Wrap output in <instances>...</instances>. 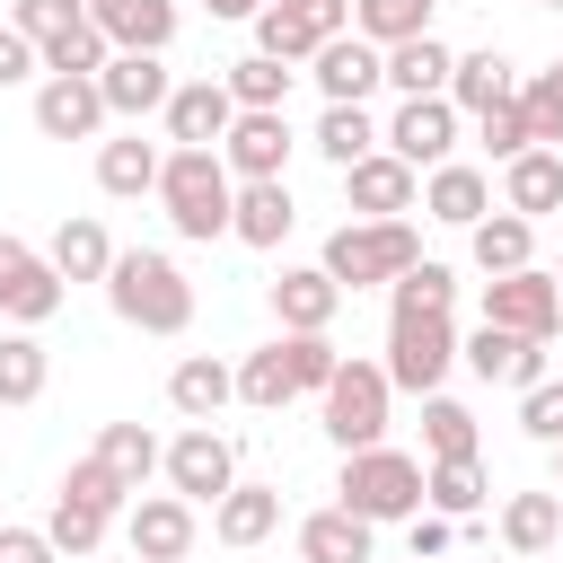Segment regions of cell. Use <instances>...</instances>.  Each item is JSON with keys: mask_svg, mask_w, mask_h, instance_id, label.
I'll return each mask as SVG.
<instances>
[{"mask_svg": "<svg viewBox=\"0 0 563 563\" xmlns=\"http://www.w3.org/2000/svg\"><path fill=\"white\" fill-rule=\"evenodd\" d=\"M106 308H114L132 334H185V325H194V282H185V264L158 255V246H114V264H106Z\"/></svg>", "mask_w": 563, "mask_h": 563, "instance_id": "cell-1", "label": "cell"}, {"mask_svg": "<svg viewBox=\"0 0 563 563\" xmlns=\"http://www.w3.org/2000/svg\"><path fill=\"white\" fill-rule=\"evenodd\" d=\"M229 194H238V176L220 167V150H167L158 158V211L176 238H194V246L229 238Z\"/></svg>", "mask_w": 563, "mask_h": 563, "instance_id": "cell-2", "label": "cell"}, {"mask_svg": "<svg viewBox=\"0 0 563 563\" xmlns=\"http://www.w3.org/2000/svg\"><path fill=\"white\" fill-rule=\"evenodd\" d=\"M334 501H343L352 519H369V528L413 519V510H422V457H413V449H387V440L343 449V484H334Z\"/></svg>", "mask_w": 563, "mask_h": 563, "instance_id": "cell-3", "label": "cell"}, {"mask_svg": "<svg viewBox=\"0 0 563 563\" xmlns=\"http://www.w3.org/2000/svg\"><path fill=\"white\" fill-rule=\"evenodd\" d=\"M317 264L343 290H369V282H396L405 264H422V238H413V220H343Z\"/></svg>", "mask_w": 563, "mask_h": 563, "instance_id": "cell-4", "label": "cell"}, {"mask_svg": "<svg viewBox=\"0 0 563 563\" xmlns=\"http://www.w3.org/2000/svg\"><path fill=\"white\" fill-rule=\"evenodd\" d=\"M317 405H325V440H334V449H369V440H387L396 387H387L378 361H334V378H325Z\"/></svg>", "mask_w": 563, "mask_h": 563, "instance_id": "cell-5", "label": "cell"}, {"mask_svg": "<svg viewBox=\"0 0 563 563\" xmlns=\"http://www.w3.org/2000/svg\"><path fill=\"white\" fill-rule=\"evenodd\" d=\"M387 387L405 396H431L449 369H457V325L449 317H387Z\"/></svg>", "mask_w": 563, "mask_h": 563, "instance_id": "cell-6", "label": "cell"}, {"mask_svg": "<svg viewBox=\"0 0 563 563\" xmlns=\"http://www.w3.org/2000/svg\"><path fill=\"white\" fill-rule=\"evenodd\" d=\"M158 475H167V493H185V501L202 510V501H220V493L238 484V440L211 431V422H185V431L158 449Z\"/></svg>", "mask_w": 563, "mask_h": 563, "instance_id": "cell-7", "label": "cell"}, {"mask_svg": "<svg viewBox=\"0 0 563 563\" xmlns=\"http://www.w3.org/2000/svg\"><path fill=\"white\" fill-rule=\"evenodd\" d=\"M484 325H510V334H537V343H554V334H563V299H554V273H545V264H519V273H484Z\"/></svg>", "mask_w": 563, "mask_h": 563, "instance_id": "cell-8", "label": "cell"}, {"mask_svg": "<svg viewBox=\"0 0 563 563\" xmlns=\"http://www.w3.org/2000/svg\"><path fill=\"white\" fill-rule=\"evenodd\" d=\"M194 537H202V510H194L185 493H132V510H123L132 563H185Z\"/></svg>", "mask_w": 563, "mask_h": 563, "instance_id": "cell-9", "label": "cell"}, {"mask_svg": "<svg viewBox=\"0 0 563 563\" xmlns=\"http://www.w3.org/2000/svg\"><path fill=\"white\" fill-rule=\"evenodd\" d=\"M352 26V0H264L255 9V53H273V62H308L325 35H343Z\"/></svg>", "mask_w": 563, "mask_h": 563, "instance_id": "cell-10", "label": "cell"}, {"mask_svg": "<svg viewBox=\"0 0 563 563\" xmlns=\"http://www.w3.org/2000/svg\"><path fill=\"white\" fill-rule=\"evenodd\" d=\"M290 114L282 106H238V123L220 132V167L238 176V185H255V176H290Z\"/></svg>", "mask_w": 563, "mask_h": 563, "instance_id": "cell-11", "label": "cell"}, {"mask_svg": "<svg viewBox=\"0 0 563 563\" xmlns=\"http://www.w3.org/2000/svg\"><path fill=\"white\" fill-rule=\"evenodd\" d=\"M308 79L325 88V106H369V88H387V53L343 26V35H325V44L308 53Z\"/></svg>", "mask_w": 563, "mask_h": 563, "instance_id": "cell-12", "label": "cell"}, {"mask_svg": "<svg viewBox=\"0 0 563 563\" xmlns=\"http://www.w3.org/2000/svg\"><path fill=\"white\" fill-rule=\"evenodd\" d=\"M343 202H352V220H405L422 202V167H405L396 150H369L343 167Z\"/></svg>", "mask_w": 563, "mask_h": 563, "instance_id": "cell-13", "label": "cell"}, {"mask_svg": "<svg viewBox=\"0 0 563 563\" xmlns=\"http://www.w3.org/2000/svg\"><path fill=\"white\" fill-rule=\"evenodd\" d=\"M158 114H167V150H220V132L238 123V97L229 79H176Z\"/></svg>", "mask_w": 563, "mask_h": 563, "instance_id": "cell-14", "label": "cell"}, {"mask_svg": "<svg viewBox=\"0 0 563 563\" xmlns=\"http://www.w3.org/2000/svg\"><path fill=\"white\" fill-rule=\"evenodd\" d=\"M378 150H396L405 167H440V158H457V106H449V97H405V106L387 114Z\"/></svg>", "mask_w": 563, "mask_h": 563, "instance_id": "cell-15", "label": "cell"}, {"mask_svg": "<svg viewBox=\"0 0 563 563\" xmlns=\"http://www.w3.org/2000/svg\"><path fill=\"white\" fill-rule=\"evenodd\" d=\"M53 308H62V273H53L26 238L0 229V317H9V325H44Z\"/></svg>", "mask_w": 563, "mask_h": 563, "instance_id": "cell-16", "label": "cell"}, {"mask_svg": "<svg viewBox=\"0 0 563 563\" xmlns=\"http://www.w3.org/2000/svg\"><path fill=\"white\" fill-rule=\"evenodd\" d=\"M114 114H106V97H97V79H79V70H44V88H35V132L44 141H97Z\"/></svg>", "mask_w": 563, "mask_h": 563, "instance_id": "cell-17", "label": "cell"}, {"mask_svg": "<svg viewBox=\"0 0 563 563\" xmlns=\"http://www.w3.org/2000/svg\"><path fill=\"white\" fill-rule=\"evenodd\" d=\"M334 317H343V282H334L325 264H282V282H273V325H282V334H334Z\"/></svg>", "mask_w": 563, "mask_h": 563, "instance_id": "cell-18", "label": "cell"}, {"mask_svg": "<svg viewBox=\"0 0 563 563\" xmlns=\"http://www.w3.org/2000/svg\"><path fill=\"white\" fill-rule=\"evenodd\" d=\"M457 361L484 378V387H537L545 378V343L537 334H510V325H475L457 343Z\"/></svg>", "mask_w": 563, "mask_h": 563, "instance_id": "cell-19", "label": "cell"}, {"mask_svg": "<svg viewBox=\"0 0 563 563\" xmlns=\"http://www.w3.org/2000/svg\"><path fill=\"white\" fill-rule=\"evenodd\" d=\"M167 53H106V70H97V97H106V114H123V123H141V114H158L167 106Z\"/></svg>", "mask_w": 563, "mask_h": 563, "instance_id": "cell-20", "label": "cell"}, {"mask_svg": "<svg viewBox=\"0 0 563 563\" xmlns=\"http://www.w3.org/2000/svg\"><path fill=\"white\" fill-rule=\"evenodd\" d=\"M484 211H493V176H484V167H466V158L422 167V220H440V229H475Z\"/></svg>", "mask_w": 563, "mask_h": 563, "instance_id": "cell-21", "label": "cell"}, {"mask_svg": "<svg viewBox=\"0 0 563 563\" xmlns=\"http://www.w3.org/2000/svg\"><path fill=\"white\" fill-rule=\"evenodd\" d=\"M88 26H106L114 53H167L176 44V0H88Z\"/></svg>", "mask_w": 563, "mask_h": 563, "instance_id": "cell-22", "label": "cell"}, {"mask_svg": "<svg viewBox=\"0 0 563 563\" xmlns=\"http://www.w3.org/2000/svg\"><path fill=\"white\" fill-rule=\"evenodd\" d=\"M290 176H255V185H238L229 194V238L238 246H282L290 238Z\"/></svg>", "mask_w": 563, "mask_h": 563, "instance_id": "cell-23", "label": "cell"}, {"mask_svg": "<svg viewBox=\"0 0 563 563\" xmlns=\"http://www.w3.org/2000/svg\"><path fill=\"white\" fill-rule=\"evenodd\" d=\"M273 528H282V484H246V475H238V484L211 501V537H220V545H264Z\"/></svg>", "mask_w": 563, "mask_h": 563, "instance_id": "cell-24", "label": "cell"}, {"mask_svg": "<svg viewBox=\"0 0 563 563\" xmlns=\"http://www.w3.org/2000/svg\"><path fill=\"white\" fill-rule=\"evenodd\" d=\"M501 211H519V220L563 211V150H519V158H501Z\"/></svg>", "mask_w": 563, "mask_h": 563, "instance_id": "cell-25", "label": "cell"}, {"mask_svg": "<svg viewBox=\"0 0 563 563\" xmlns=\"http://www.w3.org/2000/svg\"><path fill=\"white\" fill-rule=\"evenodd\" d=\"M158 141H141V132H114V141H97V185L114 194V202H141V194H158Z\"/></svg>", "mask_w": 563, "mask_h": 563, "instance_id": "cell-26", "label": "cell"}, {"mask_svg": "<svg viewBox=\"0 0 563 563\" xmlns=\"http://www.w3.org/2000/svg\"><path fill=\"white\" fill-rule=\"evenodd\" d=\"M229 396H238V369H229V361H211V352H185V361L167 369V405H176L185 422H211Z\"/></svg>", "mask_w": 563, "mask_h": 563, "instance_id": "cell-27", "label": "cell"}, {"mask_svg": "<svg viewBox=\"0 0 563 563\" xmlns=\"http://www.w3.org/2000/svg\"><path fill=\"white\" fill-rule=\"evenodd\" d=\"M369 519H352L343 501H325V510H308L299 519V563H369Z\"/></svg>", "mask_w": 563, "mask_h": 563, "instance_id": "cell-28", "label": "cell"}, {"mask_svg": "<svg viewBox=\"0 0 563 563\" xmlns=\"http://www.w3.org/2000/svg\"><path fill=\"white\" fill-rule=\"evenodd\" d=\"M44 264H53L62 282H106V264H114V238H106V220L70 211V220L53 229V246H44Z\"/></svg>", "mask_w": 563, "mask_h": 563, "instance_id": "cell-29", "label": "cell"}, {"mask_svg": "<svg viewBox=\"0 0 563 563\" xmlns=\"http://www.w3.org/2000/svg\"><path fill=\"white\" fill-rule=\"evenodd\" d=\"M466 255H475V273H519V264H537V220L484 211V220L466 229Z\"/></svg>", "mask_w": 563, "mask_h": 563, "instance_id": "cell-30", "label": "cell"}, {"mask_svg": "<svg viewBox=\"0 0 563 563\" xmlns=\"http://www.w3.org/2000/svg\"><path fill=\"white\" fill-rule=\"evenodd\" d=\"M501 545L510 554H554L563 545V493L545 484V493H510L501 501Z\"/></svg>", "mask_w": 563, "mask_h": 563, "instance_id": "cell-31", "label": "cell"}, {"mask_svg": "<svg viewBox=\"0 0 563 563\" xmlns=\"http://www.w3.org/2000/svg\"><path fill=\"white\" fill-rule=\"evenodd\" d=\"M449 44L440 35H405V44H387V88L396 97H449Z\"/></svg>", "mask_w": 563, "mask_h": 563, "instance_id": "cell-32", "label": "cell"}, {"mask_svg": "<svg viewBox=\"0 0 563 563\" xmlns=\"http://www.w3.org/2000/svg\"><path fill=\"white\" fill-rule=\"evenodd\" d=\"M510 97H519V70L501 53H457L449 62V106L457 114H484V106H510Z\"/></svg>", "mask_w": 563, "mask_h": 563, "instance_id": "cell-33", "label": "cell"}, {"mask_svg": "<svg viewBox=\"0 0 563 563\" xmlns=\"http://www.w3.org/2000/svg\"><path fill=\"white\" fill-rule=\"evenodd\" d=\"M422 510L475 519V510H484V466H475V457H431V466H422Z\"/></svg>", "mask_w": 563, "mask_h": 563, "instance_id": "cell-34", "label": "cell"}, {"mask_svg": "<svg viewBox=\"0 0 563 563\" xmlns=\"http://www.w3.org/2000/svg\"><path fill=\"white\" fill-rule=\"evenodd\" d=\"M308 141H317V158H325V167L343 176L352 158H369V150H378V123H369V106H325Z\"/></svg>", "mask_w": 563, "mask_h": 563, "instance_id": "cell-35", "label": "cell"}, {"mask_svg": "<svg viewBox=\"0 0 563 563\" xmlns=\"http://www.w3.org/2000/svg\"><path fill=\"white\" fill-rule=\"evenodd\" d=\"M387 308H396V317H449V308H457V273L422 255V264H405V273L387 282Z\"/></svg>", "mask_w": 563, "mask_h": 563, "instance_id": "cell-36", "label": "cell"}, {"mask_svg": "<svg viewBox=\"0 0 563 563\" xmlns=\"http://www.w3.org/2000/svg\"><path fill=\"white\" fill-rule=\"evenodd\" d=\"M158 449H167V440H158L150 422H106V431H97V457H106V466H114L132 493L158 475Z\"/></svg>", "mask_w": 563, "mask_h": 563, "instance_id": "cell-37", "label": "cell"}, {"mask_svg": "<svg viewBox=\"0 0 563 563\" xmlns=\"http://www.w3.org/2000/svg\"><path fill=\"white\" fill-rule=\"evenodd\" d=\"M44 378H53V352L18 325V334H0V405H35L44 396Z\"/></svg>", "mask_w": 563, "mask_h": 563, "instance_id": "cell-38", "label": "cell"}, {"mask_svg": "<svg viewBox=\"0 0 563 563\" xmlns=\"http://www.w3.org/2000/svg\"><path fill=\"white\" fill-rule=\"evenodd\" d=\"M431 9L440 0H352V35H369L378 53L405 44V35H431Z\"/></svg>", "mask_w": 563, "mask_h": 563, "instance_id": "cell-39", "label": "cell"}, {"mask_svg": "<svg viewBox=\"0 0 563 563\" xmlns=\"http://www.w3.org/2000/svg\"><path fill=\"white\" fill-rule=\"evenodd\" d=\"M220 79H229V97H238V106H290V79H299V62L246 53V62H229Z\"/></svg>", "mask_w": 563, "mask_h": 563, "instance_id": "cell-40", "label": "cell"}, {"mask_svg": "<svg viewBox=\"0 0 563 563\" xmlns=\"http://www.w3.org/2000/svg\"><path fill=\"white\" fill-rule=\"evenodd\" d=\"M238 396H246V405H264V413H282V405L299 396V387H290V361H282V334H273V343H255V352L238 361Z\"/></svg>", "mask_w": 563, "mask_h": 563, "instance_id": "cell-41", "label": "cell"}, {"mask_svg": "<svg viewBox=\"0 0 563 563\" xmlns=\"http://www.w3.org/2000/svg\"><path fill=\"white\" fill-rule=\"evenodd\" d=\"M422 449L431 457H475V413L457 396H440V387L422 396Z\"/></svg>", "mask_w": 563, "mask_h": 563, "instance_id": "cell-42", "label": "cell"}, {"mask_svg": "<svg viewBox=\"0 0 563 563\" xmlns=\"http://www.w3.org/2000/svg\"><path fill=\"white\" fill-rule=\"evenodd\" d=\"M106 510H88V501H70V493H53V510H44V537H53V554H97L106 545Z\"/></svg>", "mask_w": 563, "mask_h": 563, "instance_id": "cell-43", "label": "cell"}, {"mask_svg": "<svg viewBox=\"0 0 563 563\" xmlns=\"http://www.w3.org/2000/svg\"><path fill=\"white\" fill-rule=\"evenodd\" d=\"M62 493H70V501H88V510H106V519H114V510H132V484H123V475H114L97 449H88V457H70Z\"/></svg>", "mask_w": 563, "mask_h": 563, "instance_id": "cell-44", "label": "cell"}, {"mask_svg": "<svg viewBox=\"0 0 563 563\" xmlns=\"http://www.w3.org/2000/svg\"><path fill=\"white\" fill-rule=\"evenodd\" d=\"M519 114H528V141H537V150H554V141H563V62H554V70H537V79L519 88Z\"/></svg>", "mask_w": 563, "mask_h": 563, "instance_id": "cell-45", "label": "cell"}, {"mask_svg": "<svg viewBox=\"0 0 563 563\" xmlns=\"http://www.w3.org/2000/svg\"><path fill=\"white\" fill-rule=\"evenodd\" d=\"M106 53H114V44H106V26H88V18H79V26H62V35L44 44V70H79V79H97V70H106Z\"/></svg>", "mask_w": 563, "mask_h": 563, "instance_id": "cell-46", "label": "cell"}, {"mask_svg": "<svg viewBox=\"0 0 563 563\" xmlns=\"http://www.w3.org/2000/svg\"><path fill=\"white\" fill-rule=\"evenodd\" d=\"M282 361H290V387L299 396H325V378H334V334H282Z\"/></svg>", "mask_w": 563, "mask_h": 563, "instance_id": "cell-47", "label": "cell"}, {"mask_svg": "<svg viewBox=\"0 0 563 563\" xmlns=\"http://www.w3.org/2000/svg\"><path fill=\"white\" fill-rule=\"evenodd\" d=\"M79 18H88V0H9V26L35 35V53H44L62 26H79Z\"/></svg>", "mask_w": 563, "mask_h": 563, "instance_id": "cell-48", "label": "cell"}, {"mask_svg": "<svg viewBox=\"0 0 563 563\" xmlns=\"http://www.w3.org/2000/svg\"><path fill=\"white\" fill-rule=\"evenodd\" d=\"M519 431L528 440H563V378H537V387H519Z\"/></svg>", "mask_w": 563, "mask_h": 563, "instance_id": "cell-49", "label": "cell"}, {"mask_svg": "<svg viewBox=\"0 0 563 563\" xmlns=\"http://www.w3.org/2000/svg\"><path fill=\"white\" fill-rule=\"evenodd\" d=\"M475 141H484L493 158H519V150H537V141H528V114H519V97H510V106H484V114H475Z\"/></svg>", "mask_w": 563, "mask_h": 563, "instance_id": "cell-50", "label": "cell"}, {"mask_svg": "<svg viewBox=\"0 0 563 563\" xmlns=\"http://www.w3.org/2000/svg\"><path fill=\"white\" fill-rule=\"evenodd\" d=\"M405 528H413V563H449V545H457V519H440V510H413Z\"/></svg>", "mask_w": 563, "mask_h": 563, "instance_id": "cell-51", "label": "cell"}, {"mask_svg": "<svg viewBox=\"0 0 563 563\" xmlns=\"http://www.w3.org/2000/svg\"><path fill=\"white\" fill-rule=\"evenodd\" d=\"M44 70V53H35V35H18V26H0V88H26Z\"/></svg>", "mask_w": 563, "mask_h": 563, "instance_id": "cell-52", "label": "cell"}, {"mask_svg": "<svg viewBox=\"0 0 563 563\" xmlns=\"http://www.w3.org/2000/svg\"><path fill=\"white\" fill-rule=\"evenodd\" d=\"M0 563H62V554H53L44 528H9V519H0Z\"/></svg>", "mask_w": 563, "mask_h": 563, "instance_id": "cell-53", "label": "cell"}, {"mask_svg": "<svg viewBox=\"0 0 563 563\" xmlns=\"http://www.w3.org/2000/svg\"><path fill=\"white\" fill-rule=\"evenodd\" d=\"M202 9H211V18H255L264 0H202Z\"/></svg>", "mask_w": 563, "mask_h": 563, "instance_id": "cell-54", "label": "cell"}, {"mask_svg": "<svg viewBox=\"0 0 563 563\" xmlns=\"http://www.w3.org/2000/svg\"><path fill=\"white\" fill-rule=\"evenodd\" d=\"M554 493H563V440H554Z\"/></svg>", "mask_w": 563, "mask_h": 563, "instance_id": "cell-55", "label": "cell"}, {"mask_svg": "<svg viewBox=\"0 0 563 563\" xmlns=\"http://www.w3.org/2000/svg\"><path fill=\"white\" fill-rule=\"evenodd\" d=\"M554 299H563V264H554Z\"/></svg>", "mask_w": 563, "mask_h": 563, "instance_id": "cell-56", "label": "cell"}, {"mask_svg": "<svg viewBox=\"0 0 563 563\" xmlns=\"http://www.w3.org/2000/svg\"><path fill=\"white\" fill-rule=\"evenodd\" d=\"M537 9H563V0H537Z\"/></svg>", "mask_w": 563, "mask_h": 563, "instance_id": "cell-57", "label": "cell"}]
</instances>
